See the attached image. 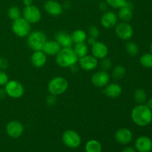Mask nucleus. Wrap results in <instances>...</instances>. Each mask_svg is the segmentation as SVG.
<instances>
[{
  "instance_id": "obj_43",
  "label": "nucleus",
  "mask_w": 152,
  "mask_h": 152,
  "mask_svg": "<svg viewBox=\"0 0 152 152\" xmlns=\"http://www.w3.org/2000/svg\"><path fill=\"white\" fill-rule=\"evenodd\" d=\"M151 123H152V119H151Z\"/></svg>"
},
{
  "instance_id": "obj_11",
  "label": "nucleus",
  "mask_w": 152,
  "mask_h": 152,
  "mask_svg": "<svg viewBox=\"0 0 152 152\" xmlns=\"http://www.w3.org/2000/svg\"><path fill=\"white\" fill-rule=\"evenodd\" d=\"M111 77L105 71H99L91 77V83L96 88H104L109 83Z\"/></svg>"
},
{
  "instance_id": "obj_39",
  "label": "nucleus",
  "mask_w": 152,
  "mask_h": 152,
  "mask_svg": "<svg viewBox=\"0 0 152 152\" xmlns=\"http://www.w3.org/2000/svg\"><path fill=\"white\" fill-rule=\"evenodd\" d=\"M6 95L5 91L4 88H0V100L3 99L4 97V96Z\"/></svg>"
},
{
  "instance_id": "obj_38",
  "label": "nucleus",
  "mask_w": 152,
  "mask_h": 152,
  "mask_svg": "<svg viewBox=\"0 0 152 152\" xmlns=\"http://www.w3.org/2000/svg\"><path fill=\"white\" fill-rule=\"evenodd\" d=\"M86 40H87V42H88V44L90 45H93L96 42L95 39L91 38V37H89V38Z\"/></svg>"
},
{
  "instance_id": "obj_9",
  "label": "nucleus",
  "mask_w": 152,
  "mask_h": 152,
  "mask_svg": "<svg viewBox=\"0 0 152 152\" xmlns=\"http://www.w3.org/2000/svg\"><path fill=\"white\" fill-rule=\"evenodd\" d=\"M115 34L123 40H129L134 35V29L132 25L126 22L117 23L115 27Z\"/></svg>"
},
{
  "instance_id": "obj_32",
  "label": "nucleus",
  "mask_w": 152,
  "mask_h": 152,
  "mask_svg": "<svg viewBox=\"0 0 152 152\" xmlns=\"http://www.w3.org/2000/svg\"><path fill=\"white\" fill-rule=\"evenodd\" d=\"M101 60L102 61H101L100 65L102 71H109L111 68V66H112V62H111V59L106 56V57L103 58V59H102Z\"/></svg>"
},
{
  "instance_id": "obj_6",
  "label": "nucleus",
  "mask_w": 152,
  "mask_h": 152,
  "mask_svg": "<svg viewBox=\"0 0 152 152\" xmlns=\"http://www.w3.org/2000/svg\"><path fill=\"white\" fill-rule=\"evenodd\" d=\"M11 28L13 34L19 37H28L31 33V24L23 17L13 21Z\"/></svg>"
},
{
  "instance_id": "obj_5",
  "label": "nucleus",
  "mask_w": 152,
  "mask_h": 152,
  "mask_svg": "<svg viewBox=\"0 0 152 152\" xmlns=\"http://www.w3.org/2000/svg\"><path fill=\"white\" fill-rule=\"evenodd\" d=\"M6 95L13 99H19L24 94V86L19 81L16 80H9L4 86Z\"/></svg>"
},
{
  "instance_id": "obj_34",
  "label": "nucleus",
  "mask_w": 152,
  "mask_h": 152,
  "mask_svg": "<svg viewBox=\"0 0 152 152\" xmlns=\"http://www.w3.org/2000/svg\"><path fill=\"white\" fill-rule=\"evenodd\" d=\"M9 81L8 76L4 71L0 70V86H4Z\"/></svg>"
},
{
  "instance_id": "obj_12",
  "label": "nucleus",
  "mask_w": 152,
  "mask_h": 152,
  "mask_svg": "<svg viewBox=\"0 0 152 152\" xmlns=\"http://www.w3.org/2000/svg\"><path fill=\"white\" fill-rule=\"evenodd\" d=\"M114 137L118 143L121 145H127L132 142L133 134L130 129L127 128H121L115 132Z\"/></svg>"
},
{
  "instance_id": "obj_20",
  "label": "nucleus",
  "mask_w": 152,
  "mask_h": 152,
  "mask_svg": "<svg viewBox=\"0 0 152 152\" xmlns=\"http://www.w3.org/2000/svg\"><path fill=\"white\" fill-rule=\"evenodd\" d=\"M60 50L61 46L56 40H50V41L47 40L42 48V50L47 56H56Z\"/></svg>"
},
{
  "instance_id": "obj_28",
  "label": "nucleus",
  "mask_w": 152,
  "mask_h": 152,
  "mask_svg": "<svg viewBox=\"0 0 152 152\" xmlns=\"http://www.w3.org/2000/svg\"><path fill=\"white\" fill-rule=\"evenodd\" d=\"M140 62L141 65L145 68H152V53H146L142 55L140 59Z\"/></svg>"
},
{
  "instance_id": "obj_2",
  "label": "nucleus",
  "mask_w": 152,
  "mask_h": 152,
  "mask_svg": "<svg viewBox=\"0 0 152 152\" xmlns=\"http://www.w3.org/2000/svg\"><path fill=\"white\" fill-rule=\"evenodd\" d=\"M78 57L71 48H62L56 55V62L62 68H70L77 63Z\"/></svg>"
},
{
  "instance_id": "obj_15",
  "label": "nucleus",
  "mask_w": 152,
  "mask_h": 152,
  "mask_svg": "<svg viewBox=\"0 0 152 152\" xmlns=\"http://www.w3.org/2000/svg\"><path fill=\"white\" fill-rule=\"evenodd\" d=\"M101 24L106 29H111L117 25L118 16L114 12L107 11L101 17Z\"/></svg>"
},
{
  "instance_id": "obj_40",
  "label": "nucleus",
  "mask_w": 152,
  "mask_h": 152,
  "mask_svg": "<svg viewBox=\"0 0 152 152\" xmlns=\"http://www.w3.org/2000/svg\"><path fill=\"white\" fill-rule=\"evenodd\" d=\"M23 4H25V6H30L32 5L33 4V0H23Z\"/></svg>"
},
{
  "instance_id": "obj_21",
  "label": "nucleus",
  "mask_w": 152,
  "mask_h": 152,
  "mask_svg": "<svg viewBox=\"0 0 152 152\" xmlns=\"http://www.w3.org/2000/svg\"><path fill=\"white\" fill-rule=\"evenodd\" d=\"M31 61L32 65L36 68H42L47 62V55L42 50H37L33 53Z\"/></svg>"
},
{
  "instance_id": "obj_13",
  "label": "nucleus",
  "mask_w": 152,
  "mask_h": 152,
  "mask_svg": "<svg viewBox=\"0 0 152 152\" xmlns=\"http://www.w3.org/2000/svg\"><path fill=\"white\" fill-rule=\"evenodd\" d=\"M44 9L49 15L52 16H60L63 12V7L58 1L54 0H48L44 4Z\"/></svg>"
},
{
  "instance_id": "obj_19",
  "label": "nucleus",
  "mask_w": 152,
  "mask_h": 152,
  "mask_svg": "<svg viewBox=\"0 0 152 152\" xmlns=\"http://www.w3.org/2000/svg\"><path fill=\"white\" fill-rule=\"evenodd\" d=\"M55 40L62 48H71L74 44L71 34L65 31H59L55 34Z\"/></svg>"
},
{
  "instance_id": "obj_27",
  "label": "nucleus",
  "mask_w": 152,
  "mask_h": 152,
  "mask_svg": "<svg viewBox=\"0 0 152 152\" xmlns=\"http://www.w3.org/2000/svg\"><path fill=\"white\" fill-rule=\"evenodd\" d=\"M126 68L123 65H117L112 70V77L116 80L123 79L126 75Z\"/></svg>"
},
{
  "instance_id": "obj_29",
  "label": "nucleus",
  "mask_w": 152,
  "mask_h": 152,
  "mask_svg": "<svg viewBox=\"0 0 152 152\" xmlns=\"http://www.w3.org/2000/svg\"><path fill=\"white\" fill-rule=\"evenodd\" d=\"M21 15H22L21 10L17 6H11L7 10V16L9 19L13 21L19 19L21 17Z\"/></svg>"
},
{
  "instance_id": "obj_41",
  "label": "nucleus",
  "mask_w": 152,
  "mask_h": 152,
  "mask_svg": "<svg viewBox=\"0 0 152 152\" xmlns=\"http://www.w3.org/2000/svg\"><path fill=\"white\" fill-rule=\"evenodd\" d=\"M146 105L150 108V109L152 110V98H150V99L147 101Z\"/></svg>"
},
{
  "instance_id": "obj_8",
  "label": "nucleus",
  "mask_w": 152,
  "mask_h": 152,
  "mask_svg": "<svg viewBox=\"0 0 152 152\" xmlns=\"http://www.w3.org/2000/svg\"><path fill=\"white\" fill-rule=\"evenodd\" d=\"M23 18L30 24L37 23L40 21L42 13L39 9L35 5L26 6L23 10Z\"/></svg>"
},
{
  "instance_id": "obj_23",
  "label": "nucleus",
  "mask_w": 152,
  "mask_h": 152,
  "mask_svg": "<svg viewBox=\"0 0 152 152\" xmlns=\"http://www.w3.org/2000/svg\"><path fill=\"white\" fill-rule=\"evenodd\" d=\"M71 39L74 44H77V43H82L85 42L87 39V34L86 31L83 30L78 29L74 31L72 34H71Z\"/></svg>"
},
{
  "instance_id": "obj_31",
  "label": "nucleus",
  "mask_w": 152,
  "mask_h": 152,
  "mask_svg": "<svg viewBox=\"0 0 152 152\" xmlns=\"http://www.w3.org/2000/svg\"><path fill=\"white\" fill-rule=\"evenodd\" d=\"M126 1L127 0H105L107 4L115 9L121 8L125 5Z\"/></svg>"
},
{
  "instance_id": "obj_36",
  "label": "nucleus",
  "mask_w": 152,
  "mask_h": 152,
  "mask_svg": "<svg viewBox=\"0 0 152 152\" xmlns=\"http://www.w3.org/2000/svg\"><path fill=\"white\" fill-rule=\"evenodd\" d=\"M9 66V62L7 59L4 57H0V70H4L7 69Z\"/></svg>"
},
{
  "instance_id": "obj_22",
  "label": "nucleus",
  "mask_w": 152,
  "mask_h": 152,
  "mask_svg": "<svg viewBox=\"0 0 152 152\" xmlns=\"http://www.w3.org/2000/svg\"><path fill=\"white\" fill-rule=\"evenodd\" d=\"M122 92V87L116 83L108 84L104 89V94L110 98H117L121 95Z\"/></svg>"
},
{
  "instance_id": "obj_3",
  "label": "nucleus",
  "mask_w": 152,
  "mask_h": 152,
  "mask_svg": "<svg viewBox=\"0 0 152 152\" xmlns=\"http://www.w3.org/2000/svg\"><path fill=\"white\" fill-rule=\"evenodd\" d=\"M68 88V82L62 77H53L50 80L48 86V90L50 94L60 96L63 94Z\"/></svg>"
},
{
  "instance_id": "obj_24",
  "label": "nucleus",
  "mask_w": 152,
  "mask_h": 152,
  "mask_svg": "<svg viewBox=\"0 0 152 152\" xmlns=\"http://www.w3.org/2000/svg\"><path fill=\"white\" fill-rule=\"evenodd\" d=\"M85 150L86 152H101L102 145L99 141L96 140H91L86 142Z\"/></svg>"
},
{
  "instance_id": "obj_35",
  "label": "nucleus",
  "mask_w": 152,
  "mask_h": 152,
  "mask_svg": "<svg viewBox=\"0 0 152 152\" xmlns=\"http://www.w3.org/2000/svg\"><path fill=\"white\" fill-rule=\"evenodd\" d=\"M56 102H57V99H56V96L53 94H49L48 96L46 97L45 99V102L49 106H53V105H56Z\"/></svg>"
},
{
  "instance_id": "obj_1",
  "label": "nucleus",
  "mask_w": 152,
  "mask_h": 152,
  "mask_svg": "<svg viewBox=\"0 0 152 152\" xmlns=\"http://www.w3.org/2000/svg\"><path fill=\"white\" fill-rule=\"evenodd\" d=\"M131 117L135 125L145 127L151 123L152 110L145 104H138L132 109Z\"/></svg>"
},
{
  "instance_id": "obj_26",
  "label": "nucleus",
  "mask_w": 152,
  "mask_h": 152,
  "mask_svg": "<svg viewBox=\"0 0 152 152\" xmlns=\"http://www.w3.org/2000/svg\"><path fill=\"white\" fill-rule=\"evenodd\" d=\"M134 99L137 104H144L147 100V94L143 89L138 88L134 93Z\"/></svg>"
},
{
  "instance_id": "obj_10",
  "label": "nucleus",
  "mask_w": 152,
  "mask_h": 152,
  "mask_svg": "<svg viewBox=\"0 0 152 152\" xmlns=\"http://www.w3.org/2000/svg\"><path fill=\"white\" fill-rule=\"evenodd\" d=\"M7 134L10 137L16 139L20 137L24 132V126L21 122L17 120H12L9 122L5 128Z\"/></svg>"
},
{
  "instance_id": "obj_18",
  "label": "nucleus",
  "mask_w": 152,
  "mask_h": 152,
  "mask_svg": "<svg viewBox=\"0 0 152 152\" xmlns=\"http://www.w3.org/2000/svg\"><path fill=\"white\" fill-rule=\"evenodd\" d=\"M133 4L130 1H126L125 5L120 8L118 16L123 22H129L133 17Z\"/></svg>"
},
{
  "instance_id": "obj_14",
  "label": "nucleus",
  "mask_w": 152,
  "mask_h": 152,
  "mask_svg": "<svg viewBox=\"0 0 152 152\" xmlns=\"http://www.w3.org/2000/svg\"><path fill=\"white\" fill-rule=\"evenodd\" d=\"M79 64L82 69L86 71H91L94 70L98 65V59L94 56L86 55L83 57L80 58Z\"/></svg>"
},
{
  "instance_id": "obj_4",
  "label": "nucleus",
  "mask_w": 152,
  "mask_h": 152,
  "mask_svg": "<svg viewBox=\"0 0 152 152\" xmlns=\"http://www.w3.org/2000/svg\"><path fill=\"white\" fill-rule=\"evenodd\" d=\"M47 42V37L43 32L35 31L30 33L28 36V45L34 51L42 50L43 45Z\"/></svg>"
},
{
  "instance_id": "obj_42",
  "label": "nucleus",
  "mask_w": 152,
  "mask_h": 152,
  "mask_svg": "<svg viewBox=\"0 0 152 152\" xmlns=\"http://www.w3.org/2000/svg\"><path fill=\"white\" fill-rule=\"evenodd\" d=\"M150 51L152 53V42L151 43V45H150Z\"/></svg>"
},
{
  "instance_id": "obj_37",
  "label": "nucleus",
  "mask_w": 152,
  "mask_h": 152,
  "mask_svg": "<svg viewBox=\"0 0 152 152\" xmlns=\"http://www.w3.org/2000/svg\"><path fill=\"white\" fill-rule=\"evenodd\" d=\"M121 152H137L136 150L132 147H126Z\"/></svg>"
},
{
  "instance_id": "obj_25",
  "label": "nucleus",
  "mask_w": 152,
  "mask_h": 152,
  "mask_svg": "<svg viewBox=\"0 0 152 152\" xmlns=\"http://www.w3.org/2000/svg\"><path fill=\"white\" fill-rule=\"evenodd\" d=\"M74 50L76 54H77V57L81 58L88 55V48L87 45L85 42L77 43V44H75V46L74 48Z\"/></svg>"
},
{
  "instance_id": "obj_7",
  "label": "nucleus",
  "mask_w": 152,
  "mask_h": 152,
  "mask_svg": "<svg viewBox=\"0 0 152 152\" xmlns=\"http://www.w3.org/2000/svg\"><path fill=\"white\" fill-rule=\"evenodd\" d=\"M62 141L65 146L70 148H77L81 144V137L77 132L74 130H67L62 134Z\"/></svg>"
},
{
  "instance_id": "obj_30",
  "label": "nucleus",
  "mask_w": 152,
  "mask_h": 152,
  "mask_svg": "<svg viewBox=\"0 0 152 152\" xmlns=\"http://www.w3.org/2000/svg\"><path fill=\"white\" fill-rule=\"evenodd\" d=\"M126 50L130 56H136L139 53V47L135 42L129 41L126 45Z\"/></svg>"
},
{
  "instance_id": "obj_33",
  "label": "nucleus",
  "mask_w": 152,
  "mask_h": 152,
  "mask_svg": "<svg viewBox=\"0 0 152 152\" xmlns=\"http://www.w3.org/2000/svg\"><path fill=\"white\" fill-rule=\"evenodd\" d=\"M88 33L89 37H91V38L95 39H96L99 36V28L95 26V25H91V26L89 27Z\"/></svg>"
},
{
  "instance_id": "obj_17",
  "label": "nucleus",
  "mask_w": 152,
  "mask_h": 152,
  "mask_svg": "<svg viewBox=\"0 0 152 152\" xmlns=\"http://www.w3.org/2000/svg\"><path fill=\"white\" fill-rule=\"evenodd\" d=\"M91 53L97 59H102L108 56V47L102 42H96L91 45Z\"/></svg>"
},
{
  "instance_id": "obj_16",
  "label": "nucleus",
  "mask_w": 152,
  "mask_h": 152,
  "mask_svg": "<svg viewBox=\"0 0 152 152\" xmlns=\"http://www.w3.org/2000/svg\"><path fill=\"white\" fill-rule=\"evenodd\" d=\"M135 148L138 152H151L152 140L147 136H141L135 141Z\"/></svg>"
}]
</instances>
